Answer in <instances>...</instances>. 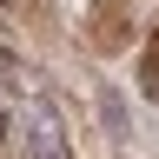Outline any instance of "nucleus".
Returning a JSON list of instances; mask_svg holds the SVG:
<instances>
[{
	"instance_id": "nucleus-1",
	"label": "nucleus",
	"mask_w": 159,
	"mask_h": 159,
	"mask_svg": "<svg viewBox=\"0 0 159 159\" xmlns=\"http://www.w3.org/2000/svg\"><path fill=\"white\" fill-rule=\"evenodd\" d=\"M139 93L159 99V27H152V40H146V53H139Z\"/></svg>"
},
{
	"instance_id": "nucleus-2",
	"label": "nucleus",
	"mask_w": 159,
	"mask_h": 159,
	"mask_svg": "<svg viewBox=\"0 0 159 159\" xmlns=\"http://www.w3.org/2000/svg\"><path fill=\"white\" fill-rule=\"evenodd\" d=\"M0 139H7V119H0Z\"/></svg>"
}]
</instances>
